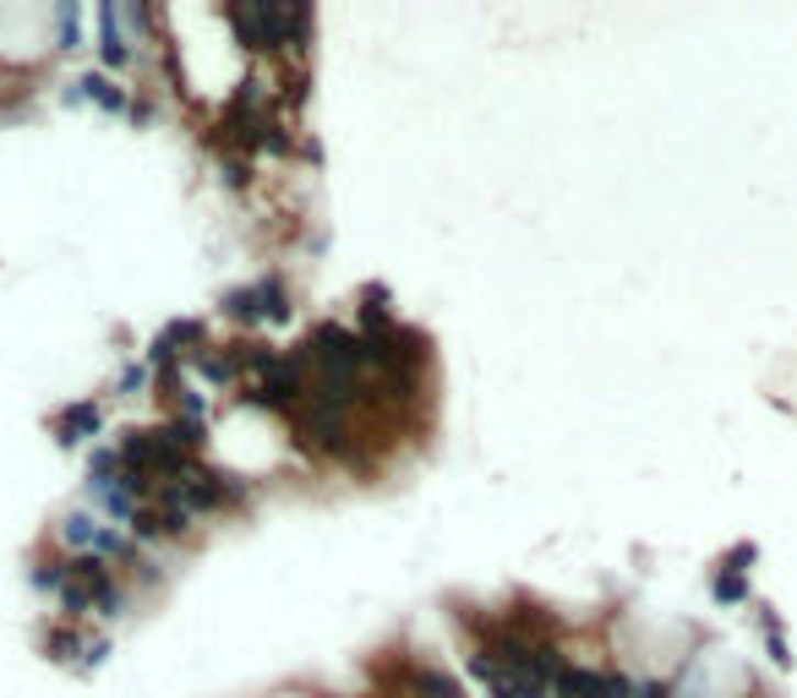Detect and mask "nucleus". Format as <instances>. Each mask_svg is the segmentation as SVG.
Listing matches in <instances>:
<instances>
[{
  "label": "nucleus",
  "instance_id": "obj_1",
  "mask_svg": "<svg viewBox=\"0 0 797 698\" xmlns=\"http://www.w3.org/2000/svg\"><path fill=\"white\" fill-rule=\"evenodd\" d=\"M246 377H252V405H257V410L296 416L301 399H307V361H301V350H296V355H274V350H263L257 366H252Z\"/></svg>",
  "mask_w": 797,
  "mask_h": 698
},
{
  "label": "nucleus",
  "instance_id": "obj_2",
  "mask_svg": "<svg viewBox=\"0 0 797 698\" xmlns=\"http://www.w3.org/2000/svg\"><path fill=\"white\" fill-rule=\"evenodd\" d=\"M296 436H301L312 453H322V458H344V453L355 447V405L307 394L301 410H296Z\"/></svg>",
  "mask_w": 797,
  "mask_h": 698
},
{
  "label": "nucleus",
  "instance_id": "obj_3",
  "mask_svg": "<svg viewBox=\"0 0 797 698\" xmlns=\"http://www.w3.org/2000/svg\"><path fill=\"white\" fill-rule=\"evenodd\" d=\"M224 16L241 27V38L252 49H296L301 33L312 27L307 5H230Z\"/></svg>",
  "mask_w": 797,
  "mask_h": 698
},
{
  "label": "nucleus",
  "instance_id": "obj_4",
  "mask_svg": "<svg viewBox=\"0 0 797 698\" xmlns=\"http://www.w3.org/2000/svg\"><path fill=\"white\" fill-rule=\"evenodd\" d=\"M224 311H230L235 322H274V317L290 311V295H285V284L279 279H252V284H241V289L224 295Z\"/></svg>",
  "mask_w": 797,
  "mask_h": 698
},
{
  "label": "nucleus",
  "instance_id": "obj_5",
  "mask_svg": "<svg viewBox=\"0 0 797 698\" xmlns=\"http://www.w3.org/2000/svg\"><path fill=\"white\" fill-rule=\"evenodd\" d=\"M93 431H99V405H93V399H82V405H71V410L55 416V436H60V442H82V436H93Z\"/></svg>",
  "mask_w": 797,
  "mask_h": 698
},
{
  "label": "nucleus",
  "instance_id": "obj_6",
  "mask_svg": "<svg viewBox=\"0 0 797 698\" xmlns=\"http://www.w3.org/2000/svg\"><path fill=\"white\" fill-rule=\"evenodd\" d=\"M716 595H721V600H738V595H749V584H743V567H721V573H716Z\"/></svg>",
  "mask_w": 797,
  "mask_h": 698
}]
</instances>
